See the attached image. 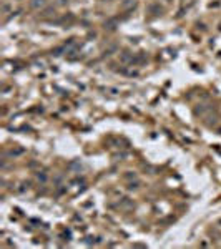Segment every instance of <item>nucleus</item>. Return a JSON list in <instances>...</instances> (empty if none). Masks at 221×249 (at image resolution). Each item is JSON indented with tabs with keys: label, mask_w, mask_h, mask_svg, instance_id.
Segmentation results:
<instances>
[{
	"label": "nucleus",
	"mask_w": 221,
	"mask_h": 249,
	"mask_svg": "<svg viewBox=\"0 0 221 249\" xmlns=\"http://www.w3.org/2000/svg\"><path fill=\"white\" fill-rule=\"evenodd\" d=\"M131 3L135 5V2H133V0H125V2H123V8H126V7H130Z\"/></svg>",
	"instance_id": "obj_2"
},
{
	"label": "nucleus",
	"mask_w": 221,
	"mask_h": 249,
	"mask_svg": "<svg viewBox=\"0 0 221 249\" xmlns=\"http://www.w3.org/2000/svg\"><path fill=\"white\" fill-rule=\"evenodd\" d=\"M45 3H47V0H30L32 8H42V7H45Z\"/></svg>",
	"instance_id": "obj_1"
}]
</instances>
